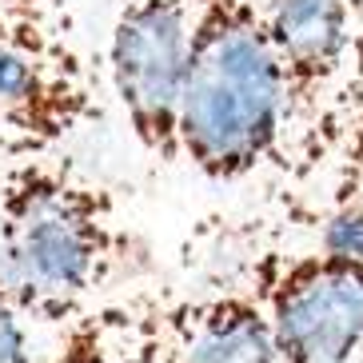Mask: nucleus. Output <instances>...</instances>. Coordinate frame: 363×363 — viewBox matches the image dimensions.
<instances>
[{"mask_svg":"<svg viewBox=\"0 0 363 363\" xmlns=\"http://www.w3.org/2000/svg\"><path fill=\"white\" fill-rule=\"evenodd\" d=\"M52 4L56 0H0V9L4 12H24V16H44Z\"/></svg>","mask_w":363,"mask_h":363,"instance_id":"12","label":"nucleus"},{"mask_svg":"<svg viewBox=\"0 0 363 363\" xmlns=\"http://www.w3.org/2000/svg\"><path fill=\"white\" fill-rule=\"evenodd\" d=\"M136 256L104 184L56 152H12L0 168V284L36 323H68Z\"/></svg>","mask_w":363,"mask_h":363,"instance_id":"1","label":"nucleus"},{"mask_svg":"<svg viewBox=\"0 0 363 363\" xmlns=\"http://www.w3.org/2000/svg\"><path fill=\"white\" fill-rule=\"evenodd\" d=\"M320 247L331 256L363 259V203H335L320 228Z\"/></svg>","mask_w":363,"mask_h":363,"instance_id":"9","label":"nucleus"},{"mask_svg":"<svg viewBox=\"0 0 363 363\" xmlns=\"http://www.w3.org/2000/svg\"><path fill=\"white\" fill-rule=\"evenodd\" d=\"M160 363H279L264 303L244 291L164 311Z\"/></svg>","mask_w":363,"mask_h":363,"instance_id":"7","label":"nucleus"},{"mask_svg":"<svg viewBox=\"0 0 363 363\" xmlns=\"http://www.w3.org/2000/svg\"><path fill=\"white\" fill-rule=\"evenodd\" d=\"M28 315L12 291L0 284V363H33V340H28Z\"/></svg>","mask_w":363,"mask_h":363,"instance_id":"11","label":"nucleus"},{"mask_svg":"<svg viewBox=\"0 0 363 363\" xmlns=\"http://www.w3.org/2000/svg\"><path fill=\"white\" fill-rule=\"evenodd\" d=\"M164 311L148 303H112L68 320L48 363H160Z\"/></svg>","mask_w":363,"mask_h":363,"instance_id":"8","label":"nucleus"},{"mask_svg":"<svg viewBox=\"0 0 363 363\" xmlns=\"http://www.w3.org/2000/svg\"><path fill=\"white\" fill-rule=\"evenodd\" d=\"M104 116L96 76L44 16L0 9V136L9 152H56Z\"/></svg>","mask_w":363,"mask_h":363,"instance_id":"3","label":"nucleus"},{"mask_svg":"<svg viewBox=\"0 0 363 363\" xmlns=\"http://www.w3.org/2000/svg\"><path fill=\"white\" fill-rule=\"evenodd\" d=\"M288 84L259 0H192V52L180 100V160L235 184L284 160Z\"/></svg>","mask_w":363,"mask_h":363,"instance_id":"2","label":"nucleus"},{"mask_svg":"<svg viewBox=\"0 0 363 363\" xmlns=\"http://www.w3.org/2000/svg\"><path fill=\"white\" fill-rule=\"evenodd\" d=\"M279 363H355L363 355V259L303 252L259 276Z\"/></svg>","mask_w":363,"mask_h":363,"instance_id":"5","label":"nucleus"},{"mask_svg":"<svg viewBox=\"0 0 363 363\" xmlns=\"http://www.w3.org/2000/svg\"><path fill=\"white\" fill-rule=\"evenodd\" d=\"M355 363H363V355H359V359H355Z\"/></svg>","mask_w":363,"mask_h":363,"instance_id":"13","label":"nucleus"},{"mask_svg":"<svg viewBox=\"0 0 363 363\" xmlns=\"http://www.w3.org/2000/svg\"><path fill=\"white\" fill-rule=\"evenodd\" d=\"M335 203H363V108L347 120V132H343Z\"/></svg>","mask_w":363,"mask_h":363,"instance_id":"10","label":"nucleus"},{"mask_svg":"<svg viewBox=\"0 0 363 363\" xmlns=\"http://www.w3.org/2000/svg\"><path fill=\"white\" fill-rule=\"evenodd\" d=\"M192 52V0H128L108 33V84L136 144L180 160V100Z\"/></svg>","mask_w":363,"mask_h":363,"instance_id":"4","label":"nucleus"},{"mask_svg":"<svg viewBox=\"0 0 363 363\" xmlns=\"http://www.w3.org/2000/svg\"><path fill=\"white\" fill-rule=\"evenodd\" d=\"M288 84L291 128L320 116L355 56L352 0H259Z\"/></svg>","mask_w":363,"mask_h":363,"instance_id":"6","label":"nucleus"}]
</instances>
